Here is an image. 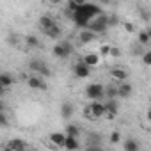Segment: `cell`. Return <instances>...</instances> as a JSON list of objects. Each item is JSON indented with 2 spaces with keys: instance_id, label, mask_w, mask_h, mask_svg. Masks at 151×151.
Returning <instances> with one entry per match:
<instances>
[{
  "instance_id": "9a60e30c",
  "label": "cell",
  "mask_w": 151,
  "mask_h": 151,
  "mask_svg": "<svg viewBox=\"0 0 151 151\" xmlns=\"http://www.w3.org/2000/svg\"><path fill=\"white\" fill-rule=\"evenodd\" d=\"M117 91H119V96H121V98H128V96L132 94V86H130L128 82H121V84L117 86Z\"/></svg>"
},
{
  "instance_id": "44dd1931",
  "label": "cell",
  "mask_w": 151,
  "mask_h": 151,
  "mask_svg": "<svg viewBox=\"0 0 151 151\" xmlns=\"http://www.w3.org/2000/svg\"><path fill=\"white\" fill-rule=\"evenodd\" d=\"M50 39H57V37H60V29H59V25H55V27H52L50 30H46L45 32Z\"/></svg>"
},
{
  "instance_id": "4316f807",
  "label": "cell",
  "mask_w": 151,
  "mask_h": 151,
  "mask_svg": "<svg viewBox=\"0 0 151 151\" xmlns=\"http://www.w3.org/2000/svg\"><path fill=\"white\" fill-rule=\"evenodd\" d=\"M117 22H119V20H117V16H116V14H110V16H109V27L117 25Z\"/></svg>"
},
{
  "instance_id": "ac0fdd59",
  "label": "cell",
  "mask_w": 151,
  "mask_h": 151,
  "mask_svg": "<svg viewBox=\"0 0 151 151\" xmlns=\"http://www.w3.org/2000/svg\"><path fill=\"white\" fill-rule=\"evenodd\" d=\"M78 39H80V43H91L93 39H96V34L91 32V30H82L80 36H78Z\"/></svg>"
},
{
  "instance_id": "277c9868",
  "label": "cell",
  "mask_w": 151,
  "mask_h": 151,
  "mask_svg": "<svg viewBox=\"0 0 151 151\" xmlns=\"http://www.w3.org/2000/svg\"><path fill=\"white\" fill-rule=\"evenodd\" d=\"M29 69L30 71H34V73H39V75H43V77H50L52 75V71H50V68L43 62V60H30V64H29Z\"/></svg>"
},
{
  "instance_id": "e0dca14e",
  "label": "cell",
  "mask_w": 151,
  "mask_h": 151,
  "mask_svg": "<svg viewBox=\"0 0 151 151\" xmlns=\"http://www.w3.org/2000/svg\"><path fill=\"white\" fill-rule=\"evenodd\" d=\"M13 82H14V80H13V77H11L9 73H2V75H0V86H2V89L11 87Z\"/></svg>"
},
{
  "instance_id": "1f68e13d",
  "label": "cell",
  "mask_w": 151,
  "mask_h": 151,
  "mask_svg": "<svg viewBox=\"0 0 151 151\" xmlns=\"http://www.w3.org/2000/svg\"><path fill=\"white\" fill-rule=\"evenodd\" d=\"M0 121H2V124H4V126L7 124V119H6V116H4V114H2V116H0Z\"/></svg>"
},
{
  "instance_id": "d6986e66",
  "label": "cell",
  "mask_w": 151,
  "mask_h": 151,
  "mask_svg": "<svg viewBox=\"0 0 151 151\" xmlns=\"http://www.w3.org/2000/svg\"><path fill=\"white\" fill-rule=\"evenodd\" d=\"M105 96L109 98V100H114L116 96H119V91H117V86L114 87V86H109L107 89H105Z\"/></svg>"
},
{
  "instance_id": "4dcf8cb0",
  "label": "cell",
  "mask_w": 151,
  "mask_h": 151,
  "mask_svg": "<svg viewBox=\"0 0 151 151\" xmlns=\"http://www.w3.org/2000/svg\"><path fill=\"white\" fill-rule=\"evenodd\" d=\"M124 29H126L128 32H133V23H128V22H126V23H124Z\"/></svg>"
},
{
  "instance_id": "836d02e7",
  "label": "cell",
  "mask_w": 151,
  "mask_h": 151,
  "mask_svg": "<svg viewBox=\"0 0 151 151\" xmlns=\"http://www.w3.org/2000/svg\"><path fill=\"white\" fill-rule=\"evenodd\" d=\"M147 119H149V121H151V109H149V110H147Z\"/></svg>"
},
{
  "instance_id": "cb8c5ba5",
  "label": "cell",
  "mask_w": 151,
  "mask_h": 151,
  "mask_svg": "<svg viewBox=\"0 0 151 151\" xmlns=\"http://www.w3.org/2000/svg\"><path fill=\"white\" fill-rule=\"evenodd\" d=\"M27 45L30 48H36V46H39V39L36 36H27Z\"/></svg>"
},
{
  "instance_id": "52a82bcc",
  "label": "cell",
  "mask_w": 151,
  "mask_h": 151,
  "mask_svg": "<svg viewBox=\"0 0 151 151\" xmlns=\"http://www.w3.org/2000/svg\"><path fill=\"white\" fill-rule=\"evenodd\" d=\"M57 23H55V20L52 18V16H48V14H43L41 18H39V27H41V30L43 32H46V30H50L52 27H55Z\"/></svg>"
},
{
  "instance_id": "4fadbf2b",
  "label": "cell",
  "mask_w": 151,
  "mask_h": 151,
  "mask_svg": "<svg viewBox=\"0 0 151 151\" xmlns=\"http://www.w3.org/2000/svg\"><path fill=\"white\" fill-rule=\"evenodd\" d=\"M66 137H68V135H64V133H60V132H53V133L50 135V140H52L55 146L64 147V144H66Z\"/></svg>"
},
{
  "instance_id": "f546056e",
  "label": "cell",
  "mask_w": 151,
  "mask_h": 151,
  "mask_svg": "<svg viewBox=\"0 0 151 151\" xmlns=\"http://www.w3.org/2000/svg\"><path fill=\"white\" fill-rule=\"evenodd\" d=\"M119 53H121V52H119V48H114V46L110 48V55H112V57H117Z\"/></svg>"
},
{
  "instance_id": "484cf974",
  "label": "cell",
  "mask_w": 151,
  "mask_h": 151,
  "mask_svg": "<svg viewBox=\"0 0 151 151\" xmlns=\"http://www.w3.org/2000/svg\"><path fill=\"white\" fill-rule=\"evenodd\" d=\"M142 62H144L146 66H151V52H146V53L142 55Z\"/></svg>"
},
{
  "instance_id": "e575fe53",
  "label": "cell",
  "mask_w": 151,
  "mask_h": 151,
  "mask_svg": "<svg viewBox=\"0 0 151 151\" xmlns=\"http://www.w3.org/2000/svg\"><path fill=\"white\" fill-rule=\"evenodd\" d=\"M147 32H149V36H151V30H147Z\"/></svg>"
},
{
  "instance_id": "7402d4cb",
  "label": "cell",
  "mask_w": 151,
  "mask_h": 151,
  "mask_svg": "<svg viewBox=\"0 0 151 151\" xmlns=\"http://www.w3.org/2000/svg\"><path fill=\"white\" fill-rule=\"evenodd\" d=\"M66 135L68 137H78V128L75 124H68L66 126Z\"/></svg>"
},
{
  "instance_id": "7a4b0ae2",
  "label": "cell",
  "mask_w": 151,
  "mask_h": 151,
  "mask_svg": "<svg viewBox=\"0 0 151 151\" xmlns=\"http://www.w3.org/2000/svg\"><path fill=\"white\" fill-rule=\"evenodd\" d=\"M86 96H87L89 100L100 101L101 98H105V87L100 86V84H89L87 89H86Z\"/></svg>"
},
{
  "instance_id": "2e32d148",
  "label": "cell",
  "mask_w": 151,
  "mask_h": 151,
  "mask_svg": "<svg viewBox=\"0 0 151 151\" xmlns=\"http://www.w3.org/2000/svg\"><path fill=\"white\" fill-rule=\"evenodd\" d=\"M100 59H101V57H100V55H96V53H87V55H86L82 60H84V62H86L89 68H93V66L100 64Z\"/></svg>"
},
{
  "instance_id": "7c38bea8",
  "label": "cell",
  "mask_w": 151,
  "mask_h": 151,
  "mask_svg": "<svg viewBox=\"0 0 151 151\" xmlns=\"http://www.w3.org/2000/svg\"><path fill=\"white\" fill-rule=\"evenodd\" d=\"M73 112H75L73 103H71V101H64L62 107H60V116H62L64 119H69V117L73 116Z\"/></svg>"
},
{
  "instance_id": "603a6c76",
  "label": "cell",
  "mask_w": 151,
  "mask_h": 151,
  "mask_svg": "<svg viewBox=\"0 0 151 151\" xmlns=\"http://www.w3.org/2000/svg\"><path fill=\"white\" fill-rule=\"evenodd\" d=\"M139 41H140V45H151L149 32H139Z\"/></svg>"
},
{
  "instance_id": "6da1fadb",
  "label": "cell",
  "mask_w": 151,
  "mask_h": 151,
  "mask_svg": "<svg viewBox=\"0 0 151 151\" xmlns=\"http://www.w3.org/2000/svg\"><path fill=\"white\" fill-rule=\"evenodd\" d=\"M107 29H109V14H103V13H101L98 18H94V20L91 22V25H89L87 30H91V32H94V34H103Z\"/></svg>"
},
{
  "instance_id": "9c48e42d",
  "label": "cell",
  "mask_w": 151,
  "mask_h": 151,
  "mask_svg": "<svg viewBox=\"0 0 151 151\" xmlns=\"http://www.w3.org/2000/svg\"><path fill=\"white\" fill-rule=\"evenodd\" d=\"M7 146L13 149V151H27V142L23 139H11L7 142Z\"/></svg>"
},
{
  "instance_id": "5bb4252c",
  "label": "cell",
  "mask_w": 151,
  "mask_h": 151,
  "mask_svg": "<svg viewBox=\"0 0 151 151\" xmlns=\"http://www.w3.org/2000/svg\"><path fill=\"white\" fill-rule=\"evenodd\" d=\"M64 147H66L68 151H77V149L80 147V142H78L77 137H66V144H64Z\"/></svg>"
},
{
  "instance_id": "d6a6232c",
  "label": "cell",
  "mask_w": 151,
  "mask_h": 151,
  "mask_svg": "<svg viewBox=\"0 0 151 151\" xmlns=\"http://www.w3.org/2000/svg\"><path fill=\"white\" fill-rule=\"evenodd\" d=\"M2 151H13V149H11L9 146H6V147H2Z\"/></svg>"
},
{
  "instance_id": "5b68a950",
  "label": "cell",
  "mask_w": 151,
  "mask_h": 151,
  "mask_svg": "<svg viewBox=\"0 0 151 151\" xmlns=\"http://www.w3.org/2000/svg\"><path fill=\"white\" fill-rule=\"evenodd\" d=\"M86 112H87L91 117H101V116H105V103H101V101H93V103L86 109Z\"/></svg>"
},
{
  "instance_id": "d590c367",
  "label": "cell",
  "mask_w": 151,
  "mask_h": 151,
  "mask_svg": "<svg viewBox=\"0 0 151 151\" xmlns=\"http://www.w3.org/2000/svg\"><path fill=\"white\" fill-rule=\"evenodd\" d=\"M149 101H151V98H149Z\"/></svg>"
},
{
  "instance_id": "8992f818",
  "label": "cell",
  "mask_w": 151,
  "mask_h": 151,
  "mask_svg": "<svg viewBox=\"0 0 151 151\" xmlns=\"http://www.w3.org/2000/svg\"><path fill=\"white\" fill-rule=\"evenodd\" d=\"M73 71H75V77H77V78H87L89 75H91V68H89L84 60H80V62L75 64Z\"/></svg>"
},
{
  "instance_id": "d4e9b609",
  "label": "cell",
  "mask_w": 151,
  "mask_h": 151,
  "mask_svg": "<svg viewBox=\"0 0 151 151\" xmlns=\"http://www.w3.org/2000/svg\"><path fill=\"white\" fill-rule=\"evenodd\" d=\"M119 140H121L119 132H112V133H110V142H112V144H116V142H119Z\"/></svg>"
},
{
  "instance_id": "f1b7e54d",
  "label": "cell",
  "mask_w": 151,
  "mask_h": 151,
  "mask_svg": "<svg viewBox=\"0 0 151 151\" xmlns=\"http://www.w3.org/2000/svg\"><path fill=\"white\" fill-rule=\"evenodd\" d=\"M86 151H103V149H101V146H89V144H87Z\"/></svg>"
},
{
  "instance_id": "30bf717a",
  "label": "cell",
  "mask_w": 151,
  "mask_h": 151,
  "mask_svg": "<svg viewBox=\"0 0 151 151\" xmlns=\"http://www.w3.org/2000/svg\"><path fill=\"white\" fill-rule=\"evenodd\" d=\"M116 114H117V103L114 100H107V103H105V116L109 119H112V117H116Z\"/></svg>"
},
{
  "instance_id": "ba28073f",
  "label": "cell",
  "mask_w": 151,
  "mask_h": 151,
  "mask_svg": "<svg viewBox=\"0 0 151 151\" xmlns=\"http://www.w3.org/2000/svg\"><path fill=\"white\" fill-rule=\"evenodd\" d=\"M110 77L121 84V82H126V78H128V71H124V69H121V68H112V69H110Z\"/></svg>"
},
{
  "instance_id": "83f0119b",
  "label": "cell",
  "mask_w": 151,
  "mask_h": 151,
  "mask_svg": "<svg viewBox=\"0 0 151 151\" xmlns=\"http://www.w3.org/2000/svg\"><path fill=\"white\" fill-rule=\"evenodd\" d=\"M100 55H101V57H107V55H110V46H101V50H100Z\"/></svg>"
},
{
  "instance_id": "8fae6325",
  "label": "cell",
  "mask_w": 151,
  "mask_h": 151,
  "mask_svg": "<svg viewBox=\"0 0 151 151\" xmlns=\"http://www.w3.org/2000/svg\"><path fill=\"white\" fill-rule=\"evenodd\" d=\"M27 84H29V87H30V89H46L45 80H43V78H39V77H29Z\"/></svg>"
},
{
  "instance_id": "ffe728a7",
  "label": "cell",
  "mask_w": 151,
  "mask_h": 151,
  "mask_svg": "<svg viewBox=\"0 0 151 151\" xmlns=\"http://www.w3.org/2000/svg\"><path fill=\"white\" fill-rule=\"evenodd\" d=\"M124 151H139V144H137V140H133V139L124 140Z\"/></svg>"
},
{
  "instance_id": "3957f363",
  "label": "cell",
  "mask_w": 151,
  "mask_h": 151,
  "mask_svg": "<svg viewBox=\"0 0 151 151\" xmlns=\"http://www.w3.org/2000/svg\"><path fill=\"white\" fill-rule=\"evenodd\" d=\"M71 53H73V46H71V43H68V41L57 43V45L53 46V55L59 57V59H68Z\"/></svg>"
}]
</instances>
